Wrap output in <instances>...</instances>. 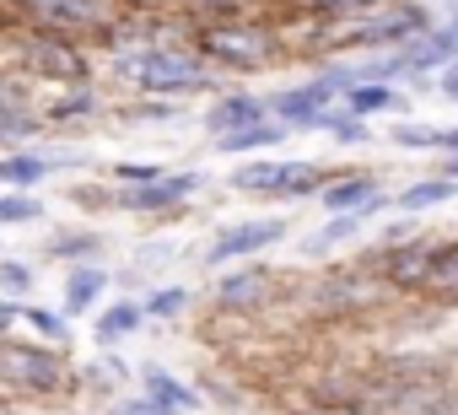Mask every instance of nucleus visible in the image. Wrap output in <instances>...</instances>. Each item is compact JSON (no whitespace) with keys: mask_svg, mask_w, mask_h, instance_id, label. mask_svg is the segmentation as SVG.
<instances>
[{"mask_svg":"<svg viewBox=\"0 0 458 415\" xmlns=\"http://www.w3.org/2000/svg\"><path fill=\"white\" fill-rule=\"evenodd\" d=\"M194 55L216 71H270L286 55V38L265 17H238V22H210L189 33Z\"/></svg>","mask_w":458,"mask_h":415,"instance_id":"nucleus-1","label":"nucleus"},{"mask_svg":"<svg viewBox=\"0 0 458 415\" xmlns=\"http://www.w3.org/2000/svg\"><path fill=\"white\" fill-rule=\"evenodd\" d=\"M431 28V12L420 0H377V6L356 12L351 22H329L324 33V49H367V55H394L404 49L410 38H420Z\"/></svg>","mask_w":458,"mask_h":415,"instance_id":"nucleus-2","label":"nucleus"},{"mask_svg":"<svg viewBox=\"0 0 458 415\" xmlns=\"http://www.w3.org/2000/svg\"><path fill=\"white\" fill-rule=\"evenodd\" d=\"M119 71L130 76V87L140 97H199L216 87V71L194 55V44H151L135 60H119Z\"/></svg>","mask_w":458,"mask_h":415,"instance_id":"nucleus-3","label":"nucleus"},{"mask_svg":"<svg viewBox=\"0 0 458 415\" xmlns=\"http://www.w3.org/2000/svg\"><path fill=\"white\" fill-rule=\"evenodd\" d=\"M0 383L22 399H65L81 388V372L65 361L60 345H22L0 340Z\"/></svg>","mask_w":458,"mask_h":415,"instance_id":"nucleus-4","label":"nucleus"},{"mask_svg":"<svg viewBox=\"0 0 458 415\" xmlns=\"http://www.w3.org/2000/svg\"><path fill=\"white\" fill-rule=\"evenodd\" d=\"M302 297H308V308H318V313H329V318H361V313H377V308H388V302H399L367 265H340V270H324L318 281H308L302 286Z\"/></svg>","mask_w":458,"mask_h":415,"instance_id":"nucleus-5","label":"nucleus"},{"mask_svg":"<svg viewBox=\"0 0 458 415\" xmlns=\"http://www.w3.org/2000/svg\"><path fill=\"white\" fill-rule=\"evenodd\" d=\"M437 243L431 233H415V238H399V243H377L361 254V265L394 292V297H426V281H431V265H437Z\"/></svg>","mask_w":458,"mask_h":415,"instance_id":"nucleus-6","label":"nucleus"},{"mask_svg":"<svg viewBox=\"0 0 458 415\" xmlns=\"http://www.w3.org/2000/svg\"><path fill=\"white\" fill-rule=\"evenodd\" d=\"M17 60L33 71V76H49V81H92V49L71 33H55V28H38L28 22V33H17Z\"/></svg>","mask_w":458,"mask_h":415,"instance_id":"nucleus-7","label":"nucleus"},{"mask_svg":"<svg viewBox=\"0 0 458 415\" xmlns=\"http://www.w3.org/2000/svg\"><path fill=\"white\" fill-rule=\"evenodd\" d=\"M199 189H205V173H194V167L167 173L157 183H119L114 211H124V216H178L189 205V194H199Z\"/></svg>","mask_w":458,"mask_h":415,"instance_id":"nucleus-8","label":"nucleus"},{"mask_svg":"<svg viewBox=\"0 0 458 415\" xmlns=\"http://www.w3.org/2000/svg\"><path fill=\"white\" fill-rule=\"evenodd\" d=\"M281 270H265V265H226L221 275H216V286H210V302L221 308V313H259V308H270L276 297H281Z\"/></svg>","mask_w":458,"mask_h":415,"instance_id":"nucleus-9","label":"nucleus"},{"mask_svg":"<svg viewBox=\"0 0 458 415\" xmlns=\"http://www.w3.org/2000/svg\"><path fill=\"white\" fill-rule=\"evenodd\" d=\"M286 233H292V222H286V216H249V222H233V227H221V233L205 243V265H216V270L243 265V259H254V254L276 249Z\"/></svg>","mask_w":458,"mask_h":415,"instance_id":"nucleus-10","label":"nucleus"},{"mask_svg":"<svg viewBox=\"0 0 458 415\" xmlns=\"http://www.w3.org/2000/svg\"><path fill=\"white\" fill-rule=\"evenodd\" d=\"M119 17H124V12H119V0H44V6L33 12V22H38V28L71 33V38H81V33L103 38Z\"/></svg>","mask_w":458,"mask_h":415,"instance_id":"nucleus-11","label":"nucleus"},{"mask_svg":"<svg viewBox=\"0 0 458 415\" xmlns=\"http://www.w3.org/2000/svg\"><path fill=\"white\" fill-rule=\"evenodd\" d=\"M318 205L329 216H377V211H394V194L372 178V173H335L318 194Z\"/></svg>","mask_w":458,"mask_h":415,"instance_id":"nucleus-12","label":"nucleus"},{"mask_svg":"<svg viewBox=\"0 0 458 415\" xmlns=\"http://www.w3.org/2000/svg\"><path fill=\"white\" fill-rule=\"evenodd\" d=\"M265 108H270V119L292 135V130H318V124H324V114L335 108V97L308 76V81H297V87L270 92V97H265Z\"/></svg>","mask_w":458,"mask_h":415,"instance_id":"nucleus-13","label":"nucleus"},{"mask_svg":"<svg viewBox=\"0 0 458 415\" xmlns=\"http://www.w3.org/2000/svg\"><path fill=\"white\" fill-rule=\"evenodd\" d=\"M265 119H270V108H265L259 92H221V97L199 114V130H205L210 140H221V135L249 130V124H265Z\"/></svg>","mask_w":458,"mask_h":415,"instance_id":"nucleus-14","label":"nucleus"},{"mask_svg":"<svg viewBox=\"0 0 458 415\" xmlns=\"http://www.w3.org/2000/svg\"><path fill=\"white\" fill-rule=\"evenodd\" d=\"M108 270L103 265H71L65 270V281H60V297H65V318H81V313H92L98 302H103V292H108Z\"/></svg>","mask_w":458,"mask_h":415,"instance_id":"nucleus-15","label":"nucleus"},{"mask_svg":"<svg viewBox=\"0 0 458 415\" xmlns=\"http://www.w3.org/2000/svg\"><path fill=\"white\" fill-rule=\"evenodd\" d=\"M140 394H146L162 415H189V410H199V394H194L183 377H173L167 367H146V372H140Z\"/></svg>","mask_w":458,"mask_h":415,"instance_id":"nucleus-16","label":"nucleus"},{"mask_svg":"<svg viewBox=\"0 0 458 415\" xmlns=\"http://www.w3.org/2000/svg\"><path fill=\"white\" fill-rule=\"evenodd\" d=\"M329 178H335V173H329L324 162L286 157V162H281V178H276V194H270V199H318Z\"/></svg>","mask_w":458,"mask_h":415,"instance_id":"nucleus-17","label":"nucleus"},{"mask_svg":"<svg viewBox=\"0 0 458 415\" xmlns=\"http://www.w3.org/2000/svg\"><path fill=\"white\" fill-rule=\"evenodd\" d=\"M103 114V92L92 87V81H76V87H65L49 108H44V124H87V119H98Z\"/></svg>","mask_w":458,"mask_h":415,"instance_id":"nucleus-18","label":"nucleus"},{"mask_svg":"<svg viewBox=\"0 0 458 415\" xmlns=\"http://www.w3.org/2000/svg\"><path fill=\"white\" fill-rule=\"evenodd\" d=\"M453 194H458V183L442 178V173H431V178H415V183H404V189L394 194V211H399V216H420V211H437V205H447Z\"/></svg>","mask_w":458,"mask_h":415,"instance_id":"nucleus-19","label":"nucleus"},{"mask_svg":"<svg viewBox=\"0 0 458 415\" xmlns=\"http://www.w3.org/2000/svg\"><path fill=\"white\" fill-rule=\"evenodd\" d=\"M49 173H55V157L49 151H6V157H0V183L22 189V194H33Z\"/></svg>","mask_w":458,"mask_h":415,"instance_id":"nucleus-20","label":"nucleus"},{"mask_svg":"<svg viewBox=\"0 0 458 415\" xmlns=\"http://www.w3.org/2000/svg\"><path fill=\"white\" fill-rule=\"evenodd\" d=\"M254 6L265 0H178V17L194 28H210V22H238V17H254Z\"/></svg>","mask_w":458,"mask_h":415,"instance_id":"nucleus-21","label":"nucleus"},{"mask_svg":"<svg viewBox=\"0 0 458 415\" xmlns=\"http://www.w3.org/2000/svg\"><path fill=\"white\" fill-rule=\"evenodd\" d=\"M426 297L442 302L447 313H458V238H442V243H437V265H431Z\"/></svg>","mask_w":458,"mask_h":415,"instance_id":"nucleus-22","label":"nucleus"},{"mask_svg":"<svg viewBox=\"0 0 458 415\" xmlns=\"http://www.w3.org/2000/svg\"><path fill=\"white\" fill-rule=\"evenodd\" d=\"M146 329V308L140 302H114V308H103L98 313V345H119V340H130V335H140Z\"/></svg>","mask_w":458,"mask_h":415,"instance_id":"nucleus-23","label":"nucleus"},{"mask_svg":"<svg viewBox=\"0 0 458 415\" xmlns=\"http://www.w3.org/2000/svg\"><path fill=\"white\" fill-rule=\"evenodd\" d=\"M361 227H367V216H329V222L302 243V259H324V254H335V249H340V243H351Z\"/></svg>","mask_w":458,"mask_h":415,"instance_id":"nucleus-24","label":"nucleus"},{"mask_svg":"<svg viewBox=\"0 0 458 415\" xmlns=\"http://www.w3.org/2000/svg\"><path fill=\"white\" fill-rule=\"evenodd\" d=\"M286 140V130L276 124V119H265V124H249V130H233V135H221L216 140V151L221 157H243V151H265V146H281Z\"/></svg>","mask_w":458,"mask_h":415,"instance_id":"nucleus-25","label":"nucleus"},{"mask_svg":"<svg viewBox=\"0 0 458 415\" xmlns=\"http://www.w3.org/2000/svg\"><path fill=\"white\" fill-rule=\"evenodd\" d=\"M340 108L356 114V119H372V114H383V108H399V92L383 87V81H361V87H351V92L340 97Z\"/></svg>","mask_w":458,"mask_h":415,"instance_id":"nucleus-26","label":"nucleus"},{"mask_svg":"<svg viewBox=\"0 0 458 415\" xmlns=\"http://www.w3.org/2000/svg\"><path fill=\"white\" fill-rule=\"evenodd\" d=\"M49 259H60V265H98L103 259V238L98 233H60V238H49Z\"/></svg>","mask_w":458,"mask_h":415,"instance_id":"nucleus-27","label":"nucleus"},{"mask_svg":"<svg viewBox=\"0 0 458 415\" xmlns=\"http://www.w3.org/2000/svg\"><path fill=\"white\" fill-rule=\"evenodd\" d=\"M276 178H281V162H238L233 167V178H226V183H233L238 194H276Z\"/></svg>","mask_w":458,"mask_h":415,"instance_id":"nucleus-28","label":"nucleus"},{"mask_svg":"<svg viewBox=\"0 0 458 415\" xmlns=\"http://www.w3.org/2000/svg\"><path fill=\"white\" fill-rule=\"evenodd\" d=\"M318 130H324L329 140H340V146H367V140H372V124H367V119H356V114H345L340 103L324 114V124H318Z\"/></svg>","mask_w":458,"mask_h":415,"instance_id":"nucleus-29","label":"nucleus"},{"mask_svg":"<svg viewBox=\"0 0 458 415\" xmlns=\"http://www.w3.org/2000/svg\"><path fill=\"white\" fill-rule=\"evenodd\" d=\"M189 302H194V292H189V286H157L140 308H146V318L173 324V318H183V313H189Z\"/></svg>","mask_w":458,"mask_h":415,"instance_id":"nucleus-30","label":"nucleus"},{"mask_svg":"<svg viewBox=\"0 0 458 415\" xmlns=\"http://www.w3.org/2000/svg\"><path fill=\"white\" fill-rule=\"evenodd\" d=\"M22 318H28V329L44 340V345H71V318L65 313H55V308H22Z\"/></svg>","mask_w":458,"mask_h":415,"instance_id":"nucleus-31","label":"nucleus"},{"mask_svg":"<svg viewBox=\"0 0 458 415\" xmlns=\"http://www.w3.org/2000/svg\"><path fill=\"white\" fill-rule=\"evenodd\" d=\"M28 222H44V199L38 194H0V227H28Z\"/></svg>","mask_w":458,"mask_h":415,"instance_id":"nucleus-32","label":"nucleus"},{"mask_svg":"<svg viewBox=\"0 0 458 415\" xmlns=\"http://www.w3.org/2000/svg\"><path fill=\"white\" fill-rule=\"evenodd\" d=\"M442 135H447V130H431V124H415V119H399V124L388 130V140H394L399 151H442Z\"/></svg>","mask_w":458,"mask_h":415,"instance_id":"nucleus-33","label":"nucleus"},{"mask_svg":"<svg viewBox=\"0 0 458 415\" xmlns=\"http://www.w3.org/2000/svg\"><path fill=\"white\" fill-rule=\"evenodd\" d=\"M119 119H124V124H173V119H178V103H173V97H140V103L119 108Z\"/></svg>","mask_w":458,"mask_h":415,"instance_id":"nucleus-34","label":"nucleus"},{"mask_svg":"<svg viewBox=\"0 0 458 415\" xmlns=\"http://www.w3.org/2000/svg\"><path fill=\"white\" fill-rule=\"evenodd\" d=\"M6 114H33V92L22 71H0V119Z\"/></svg>","mask_w":458,"mask_h":415,"instance_id":"nucleus-35","label":"nucleus"},{"mask_svg":"<svg viewBox=\"0 0 458 415\" xmlns=\"http://www.w3.org/2000/svg\"><path fill=\"white\" fill-rule=\"evenodd\" d=\"M124 377H130V361H119V356H103V361L81 367V383L87 388H119Z\"/></svg>","mask_w":458,"mask_h":415,"instance_id":"nucleus-36","label":"nucleus"},{"mask_svg":"<svg viewBox=\"0 0 458 415\" xmlns=\"http://www.w3.org/2000/svg\"><path fill=\"white\" fill-rule=\"evenodd\" d=\"M0 292H6L12 302L33 297V265H22V259H0Z\"/></svg>","mask_w":458,"mask_h":415,"instance_id":"nucleus-37","label":"nucleus"},{"mask_svg":"<svg viewBox=\"0 0 458 415\" xmlns=\"http://www.w3.org/2000/svg\"><path fill=\"white\" fill-rule=\"evenodd\" d=\"M313 81H318L329 97H345L351 87H361V71H356V65H318V71H313Z\"/></svg>","mask_w":458,"mask_h":415,"instance_id":"nucleus-38","label":"nucleus"},{"mask_svg":"<svg viewBox=\"0 0 458 415\" xmlns=\"http://www.w3.org/2000/svg\"><path fill=\"white\" fill-rule=\"evenodd\" d=\"M114 178L119 183H157V178H167V167L162 162H114Z\"/></svg>","mask_w":458,"mask_h":415,"instance_id":"nucleus-39","label":"nucleus"},{"mask_svg":"<svg viewBox=\"0 0 458 415\" xmlns=\"http://www.w3.org/2000/svg\"><path fill=\"white\" fill-rule=\"evenodd\" d=\"M302 6H308L313 17H356V12L377 6V0H302Z\"/></svg>","mask_w":458,"mask_h":415,"instance_id":"nucleus-40","label":"nucleus"},{"mask_svg":"<svg viewBox=\"0 0 458 415\" xmlns=\"http://www.w3.org/2000/svg\"><path fill=\"white\" fill-rule=\"evenodd\" d=\"M119 12L124 17H173L178 0H119Z\"/></svg>","mask_w":458,"mask_h":415,"instance_id":"nucleus-41","label":"nucleus"},{"mask_svg":"<svg viewBox=\"0 0 458 415\" xmlns=\"http://www.w3.org/2000/svg\"><path fill=\"white\" fill-rule=\"evenodd\" d=\"M437 92H442V97H447V103H458V60H453V65H442V71H437Z\"/></svg>","mask_w":458,"mask_h":415,"instance_id":"nucleus-42","label":"nucleus"},{"mask_svg":"<svg viewBox=\"0 0 458 415\" xmlns=\"http://www.w3.org/2000/svg\"><path fill=\"white\" fill-rule=\"evenodd\" d=\"M114 415H162V410L140 394V399H119V404H114Z\"/></svg>","mask_w":458,"mask_h":415,"instance_id":"nucleus-43","label":"nucleus"},{"mask_svg":"<svg viewBox=\"0 0 458 415\" xmlns=\"http://www.w3.org/2000/svg\"><path fill=\"white\" fill-rule=\"evenodd\" d=\"M22 318V302H12V297H0V335H6L12 324Z\"/></svg>","mask_w":458,"mask_h":415,"instance_id":"nucleus-44","label":"nucleus"},{"mask_svg":"<svg viewBox=\"0 0 458 415\" xmlns=\"http://www.w3.org/2000/svg\"><path fill=\"white\" fill-rule=\"evenodd\" d=\"M297 415H383V410H318V404H308V410H297Z\"/></svg>","mask_w":458,"mask_h":415,"instance_id":"nucleus-45","label":"nucleus"},{"mask_svg":"<svg viewBox=\"0 0 458 415\" xmlns=\"http://www.w3.org/2000/svg\"><path fill=\"white\" fill-rule=\"evenodd\" d=\"M437 173H442V178H453V183H458V151H447V157H442V167H437Z\"/></svg>","mask_w":458,"mask_h":415,"instance_id":"nucleus-46","label":"nucleus"},{"mask_svg":"<svg viewBox=\"0 0 458 415\" xmlns=\"http://www.w3.org/2000/svg\"><path fill=\"white\" fill-rule=\"evenodd\" d=\"M442 151H458V124H453V130L442 135Z\"/></svg>","mask_w":458,"mask_h":415,"instance_id":"nucleus-47","label":"nucleus"}]
</instances>
